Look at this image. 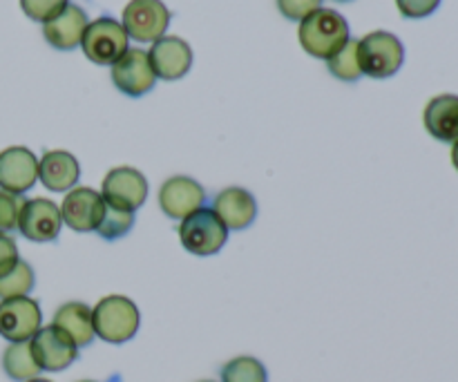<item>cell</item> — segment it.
Returning <instances> with one entry per match:
<instances>
[{
	"instance_id": "cell-1",
	"label": "cell",
	"mask_w": 458,
	"mask_h": 382,
	"mask_svg": "<svg viewBox=\"0 0 458 382\" xmlns=\"http://www.w3.org/2000/svg\"><path fill=\"white\" fill-rule=\"evenodd\" d=\"M298 38L304 52L329 61L334 54H338L347 45L349 25L338 12L320 7L300 22Z\"/></svg>"
},
{
	"instance_id": "cell-2",
	"label": "cell",
	"mask_w": 458,
	"mask_h": 382,
	"mask_svg": "<svg viewBox=\"0 0 458 382\" xmlns=\"http://www.w3.org/2000/svg\"><path fill=\"white\" fill-rule=\"evenodd\" d=\"M94 334L110 344H123L139 334L141 313L125 295H107L92 309Z\"/></svg>"
},
{
	"instance_id": "cell-3",
	"label": "cell",
	"mask_w": 458,
	"mask_h": 382,
	"mask_svg": "<svg viewBox=\"0 0 458 382\" xmlns=\"http://www.w3.org/2000/svg\"><path fill=\"white\" fill-rule=\"evenodd\" d=\"M405 61V47L401 38L389 31H371L358 40V63L362 74L371 79H389Z\"/></svg>"
},
{
	"instance_id": "cell-4",
	"label": "cell",
	"mask_w": 458,
	"mask_h": 382,
	"mask_svg": "<svg viewBox=\"0 0 458 382\" xmlns=\"http://www.w3.org/2000/svg\"><path fill=\"white\" fill-rule=\"evenodd\" d=\"M179 242L183 249L199 258L219 253L228 242V228L215 215L213 208H199L182 219L179 226Z\"/></svg>"
},
{
	"instance_id": "cell-5",
	"label": "cell",
	"mask_w": 458,
	"mask_h": 382,
	"mask_svg": "<svg viewBox=\"0 0 458 382\" xmlns=\"http://www.w3.org/2000/svg\"><path fill=\"white\" fill-rule=\"evenodd\" d=\"M83 54L97 65H114L128 52V34L123 25L110 16L88 22L81 38Z\"/></svg>"
},
{
	"instance_id": "cell-6",
	"label": "cell",
	"mask_w": 458,
	"mask_h": 382,
	"mask_svg": "<svg viewBox=\"0 0 458 382\" xmlns=\"http://www.w3.org/2000/svg\"><path fill=\"white\" fill-rule=\"evenodd\" d=\"M170 25V12L161 0H130L123 9V30L128 38L155 43L164 38Z\"/></svg>"
},
{
	"instance_id": "cell-7",
	"label": "cell",
	"mask_w": 458,
	"mask_h": 382,
	"mask_svg": "<svg viewBox=\"0 0 458 382\" xmlns=\"http://www.w3.org/2000/svg\"><path fill=\"white\" fill-rule=\"evenodd\" d=\"M101 195L112 208L134 213V210L146 204L148 179L143 177V173H139L137 168H130V166L112 168L103 179Z\"/></svg>"
},
{
	"instance_id": "cell-8",
	"label": "cell",
	"mask_w": 458,
	"mask_h": 382,
	"mask_svg": "<svg viewBox=\"0 0 458 382\" xmlns=\"http://www.w3.org/2000/svg\"><path fill=\"white\" fill-rule=\"evenodd\" d=\"M43 327V313L36 300L9 298L0 300V335L9 343H27Z\"/></svg>"
},
{
	"instance_id": "cell-9",
	"label": "cell",
	"mask_w": 458,
	"mask_h": 382,
	"mask_svg": "<svg viewBox=\"0 0 458 382\" xmlns=\"http://www.w3.org/2000/svg\"><path fill=\"white\" fill-rule=\"evenodd\" d=\"M61 208L52 199H45V197L25 199L18 215V231L25 240L36 242V244L54 242L61 233Z\"/></svg>"
},
{
	"instance_id": "cell-10",
	"label": "cell",
	"mask_w": 458,
	"mask_h": 382,
	"mask_svg": "<svg viewBox=\"0 0 458 382\" xmlns=\"http://www.w3.org/2000/svg\"><path fill=\"white\" fill-rule=\"evenodd\" d=\"M106 199L92 188H72L61 204V217L74 233H92L106 215Z\"/></svg>"
},
{
	"instance_id": "cell-11",
	"label": "cell",
	"mask_w": 458,
	"mask_h": 382,
	"mask_svg": "<svg viewBox=\"0 0 458 382\" xmlns=\"http://www.w3.org/2000/svg\"><path fill=\"white\" fill-rule=\"evenodd\" d=\"M38 182V159L25 146L4 148L0 152V191L25 195Z\"/></svg>"
},
{
	"instance_id": "cell-12",
	"label": "cell",
	"mask_w": 458,
	"mask_h": 382,
	"mask_svg": "<svg viewBox=\"0 0 458 382\" xmlns=\"http://www.w3.org/2000/svg\"><path fill=\"white\" fill-rule=\"evenodd\" d=\"M30 343L40 371L56 374V371L67 369L79 358V347L54 325L40 327L38 334Z\"/></svg>"
},
{
	"instance_id": "cell-13",
	"label": "cell",
	"mask_w": 458,
	"mask_h": 382,
	"mask_svg": "<svg viewBox=\"0 0 458 382\" xmlns=\"http://www.w3.org/2000/svg\"><path fill=\"white\" fill-rule=\"evenodd\" d=\"M112 81L116 89L128 97H143L155 88V72H152L150 58L143 49H128L119 61L112 65Z\"/></svg>"
},
{
	"instance_id": "cell-14",
	"label": "cell",
	"mask_w": 458,
	"mask_h": 382,
	"mask_svg": "<svg viewBox=\"0 0 458 382\" xmlns=\"http://www.w3.org/2000/svg\"><path fill=\"white\" fill-rule=\"evenodd\" d=\"M148 58H150L157 79L164 81L183 79L192 67L191 45L179 36H164V38L155 40L150 52H148Z\"/></svg>"
},
{
	"instance_id": "cell-15",
	"label": "cell",
	"mask_w": 458,
	"mask_h": 382,
	"mask_svg": "<svg viewBox=\"0 0 458 382\" xmlns=\"http://www.w3.org/2000/svg\"><path fill=\"white\" fill-rule=\"evenodd\" d=\"M206 191L191 177H170L159 188V206L165 217L186 219L195 210L204 208Z\"/></svg>"
},
{
	"instance_id": "cell-16",
	"label": "cell",
	"mask_w": 458,
	"mask_h": 382,
	"mask_svg": "<svg viewBox=\"0 0 458 382\" xmlns=\"http://www.w3.org/2000/svg\"><path fill=\"white\" fill-rule=\"evenodd\" d=\"M213 210L228 231H244L255 222L258 204H255V197L244 188H226L215 197Z\"/></svg>"
},
{
	"instance_id": "cell-17",
	"label": "cell",
	"mask_w": 458,
	"mask_h": 382,
	"mask_svg": "<svg viewBox=\"0 0 458 382\" xmlns=\"http://www.w3.org/2000/svg\"><path fill=\"white\" fill-rule=\"evenodd\" d=\"M81 177V166L76 157L67 150H47L38 159V179L47 191L65 192L76 186Z\"/></svg>"
},
{
	"instance_id": "cell-18",
	"label": "cell",
	"mask_w": 458,
	"mask_h": 382,
	"mask_svg": "<svg viewBox=\"0 0 458 382\" xmlns=\"http://www.w3.org/2000/svg\"><path fill=\"white\" fill-rule=\"evenodd\" d=\"M425 130L441 143L458 141V97L456 94H438L425 106Z\"/></svg>"
},
{
	"instance_id": "cell-19",
	"label": "cell",
	"mask_w": 458,
	"mask_h": 382,
	"mask_svg": "<svg viewBox=\"0 0 458 382\" xmlns=\"http://www.w3.org/2000/svg\"><path fill=\"white\" fill-rule=\"evenodd\" d=\"M85 27H88V16H85L83 9L76 7V4H67L56 18L45 22L43 34L52 47L70 52L76 45H81Z\"/></svg>"
},
{
	"instance_id": "cell-20",
	"label": "cell",
	"mask_w": 458,
	"mask_h": 382,
	"mask_svg": "<svg viewBox=\"0 0 458 382\" xmlns=\"http://www.w3.org/2000/svg\"><path fill=\"white\" fill-rule=\"evenodd\" d=\"M54 327L67 335L76 347H88L94 340V325H92V309L83 302H67L58 307L54 313Z\"/></svg>"
},
{
	"instance_id": "cell-21",
	"label": "cell",
	"mask_w": 458,
	"mask_h": 382,
	"mask_svg": "<svg viewBox=\"0 0 458 382\" xmlns=\"http://www.w3.org/2000/svg\"><path fill=\"white\" fill-rule=\"evenodd\" d=\"M3 371L7 378L16 382H27L31 378H38L40 367L36 362L31 343H9V347L3 353Z\"/></svg>"
},
{
	"instance_id": "cell-22",
	"label": "cell",
	"mask_w": 458,
	"mask_h": 382,
	"mask_svg": "<svg viewBox=\"0 0 458 382\" xmlns=\"http://www.w3.org/2000/svg\"><path fill=\"white\" fill-rule=\"evenodd\" d=\"M34 268H31L25 259H18L16 267L0 277V300L25 298V295H30V291L34 289Z\"/></svg>"
},
{
	"instance_id": "cell-23",
	"label": "cell",
	"mask_w": 458,
	"mask_h": 382,
	"mask_svg": "<svg viewBox=\"0 0 458 382\" xmlns=\"http://www.w3.org/2000/svg\"><path fill=\"white\" fill-rule=\"evenodd\" d=\"M222 382H268V371L258 358L240 356L222 367Z\"/></svg>"
},
{
	"instance_id": "cell-24",
	"label": "cell",
	"mask_w": 458,
	"mask_h": 382,
	"mask_svg": "<svg viewBox=\"0 0 458 382\" xmlns=\"http://www.w3.org/2000/svg\"><path fill=\"white\" fill-rule=\"evenodd\" d=\"M329 72L340 81H358L362 76L360 63H358V40H347L338 54L329 58Z\"/></svg>"
},
{
	"instance_id": "cell-25",
	"label": "cell",
	"mask_w": 458,
	"mask_h": 382,
	"mask_svg": "<svg viewBox=\"0 0 458 382\" xmlns=\"http://www.w3.org/2000/svg\"><path fill=\"white\" fill-rule=\"evenodd\" d=\"M132 226H134V213L106 206V215H103L97 233L103 237V240L114 242V240H121V237L128 235L130 228Z\"/></svg>"
},
{
	"instance_id": "cell-26",
	"label": "cell",
	"mask_w": 458,
	"mask_h": 382,
	"mask_svg": "<svg viewBox=\"0 0 458 382\" xmlns=\"http://www.w3.org/2000/svg\"><path fill=\"white\" fill-rule=\"evenodd\" d=\"M67 4H70V0H21L25 16L38 22H47L56 18Z\"/></svg>"
},
{
	"instance_id": "cell-27",
	"label": "cell",
	"mask_w": 458,
	"mask_h": 382,
	"mask_svg": "<svg viewBox=\"0 0 458 382\" xmlns=\"http://www.w3.org/2000/svg\"><path fill=\"white\" fill-rule=\"evenodd\" d=\"M22 199L21 195H13V192L0 191V233H13L18 231V215H21Z\"/></svg>"
},
{
	"instance_id": "cell-28",
	"label": "cell",
	"mask_w": 458,
	"mask_h": 382,
	"mask_svg": "<svg viewBox=\"0 0 458 382\" xmlns=\"http://www.w3.org/2000/svg\"><path fill=\"white\" fill-rule=\"evenodd\" d=\"M320 4L322 0H277V9L282 12V16L300 22L307 16H311L313 12H318Z\"/></svg>"
},
{
	"instance_id": "cell-29",
	"label": "cell",
	"mask_w": 458,
	"mask_h": 382,
	"mask_svg": "<svg viewBox=\"0 0 458 382\" xmlns=\"http://www.w3.org/2000/svg\"><path fill=\"white\" fill-rule=\"evenodd\" d=\"M441 0H396L398 12L405 18H428L438 9Z\"/></svg>"
},
{
	"instance_id": "cell-30",
	"label": "cell",
	"mask_w": 458,
	"mask_h": 382,
	"mask_svg": "<svg viewBox=\"0 0 458 382\" xmlns=\"http://www.w3.org/2000/svg\"><path fill=\"white\" fill-rule=\"evenodd\" d=\"M18 259L21 258H18V246L13 237L7 233H0V277L12 271Z\"/></svg>"
},
{
	"instance_id": "cell-31",
	"label": "cell",
	"mask_w": 458,
	"mask_h": 382,
	"mask_svg": "<svg viewBox=\"0 0 458 382\" xmlns=\"http://www.w3.org/2000/svg\"><path fill=\"white\" fill-rule=\"evenodd\" d=\"M452 166H454L458 173V141L452 143Z\"/></svg>"
},
{
	"instance_id": "cell-32",
	"label": "cell",
	"mask_w": 458,
	"mask_h": 382,
	"mask_svg": "<svg viewBox=\"0 0 458 382\" xmlns=\"http://www.w3.org/2000/svg\"><path fill=\"white\" fill-rule=\"evenodd\" d=\"M27 382H52V380H47V378H31V380H27Z\"/></svg>"
},
{
	"instance_id": "cell-33",
	"label": "cell",
	"mask_w": 458,
	"mask_h": 382,
	"mask_svg": "<svg viewBox=\"0 0 458 382\" xmlns=\"http://www.w3.org/2000/svg\"><path fill=\"white\" fill-rule=\"evenodd\" d=\"M79 382H94V380H79Z\"/></svg>"
},
{
	"instance_id": "cell-34",
	"label": "cell",
	"mask_w": 458,
	"mask_h": 382,
	"mask_svg": "<svg viewBox=\"0 0 458 382\" xmlns=\"http://www.w3.org/2000/svg\"><path fill=\"white\" fill-rule=\"evenodd\" d=\"M338 3H347V0H338Z\"/></svg>"
},
{
	"instance_id": "cell-35",
	"label": "cell",
	"mask_w": 458,
	"mask_h": 382,
	"mask_svg": "<svg viewBox=\"0 0 458 382\" xmlns=\"http://www.w3.org/2000/svg\"><path fill=\"white\" fill-rule=\"evenodd\" d=\"M201 382H213V380H201Z\"/></svg>"
}]
</instances>
